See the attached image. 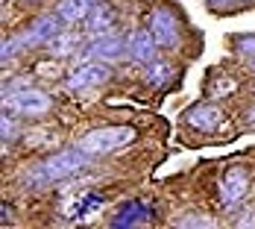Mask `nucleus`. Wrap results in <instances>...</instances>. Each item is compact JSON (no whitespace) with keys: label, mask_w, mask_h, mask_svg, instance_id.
Here are the masks:
<instances>
[{"label":"nucleus","mask_w":255,"mask_h":229,"mask_svg":"<svg viewBox=\"0 0 255 229\" xmlns=\"http://www.w3.org/2000/svg\"><path fill=\"white\" fill-rule=\"evenodd\" d=\"M56 35H59V18H56V15H41L26 32H18L12 41H3V62H9L21 47H41V44H50Z\"/></svg>","instance_id":"2"},{"label":"nucleus","mask_w":255,"mask_h":229,"mask_svg":"<svg viewBox=\"0 0 255 229\" xmlns=\"http://www.w3.org/2000/svg\"><path fill=\"white\" fill-rule=\"evenodd\" d=\"M15 138V124L9 121V112H3V141Z\"/></svg>","instance_id":"18"},{"label":"nucleus","mask_w":255,"mask_h":229,"mask_svg":"<svg viewBox=\"0 0 255 229\" xmlns=\"http://www.w3.org/2000/svg\"><path fill=\"white\" fill-rule=\"evenodd\" d=\"M176 227H214V221L205 218V215H182L176 221Z\"/></svg>","instance_id":"15"},{"label":"nucleus","mask_w":255,"mask_h":229,"mask_svg":"<svg viewBox=\"0 0 255 229\" xmlns=\"http://www.w3.org/2000/svg\"><path fill=\"white\" fill-rule=\"evenodd\" d=\"M94 6H97L94 0H59V18L68 24H77V21H85L91 15Z\"/></svg>","instance_id":"11"},{"label":"nucleus","mask_w":255,"mask_h":229,"mask_svg":"<svg viewBox=\"0 0 255 229\" xmlns=\"http://www.w3.org/2000/svg\"><path fill=\"white\" fill-rule=\"evenodd\" d=\"M238 224H241V227H255V209H247V215H244Z\"/></svg>","instance_id":"19"},{"label":"nucleus","mask_w":255,"mask_h":229,"mask_svg":"<svg viewBox=\"0 0 255 229\" xmlns=\"http://www.w3.org/2000/svg\"><path fill=\"white\" fill-rule=\"evenodd\" d=\"M127 50L129 56L135 59V62H153L155 56V38L150 29H138V32H132L127 41Z\"/></svg>","instance_id":"8"},{"label":"nucleus","mask_w":255,"mask_h":229,"mask_svg":"<svg viewBox=\"0 0 255 229\" xmlns=\"http://www.w3.org/2000/svg\"><path fill=\"white\" fill-rule=\"evenodd\" d=\"M238 50H241V53H247V56H255V35L238 38Z\"/></svg>","instance_id":"17"},{"label":"nucleus","mask_w":255,"mask_h":229,"mask_svg":"<svg viewBox=\"0 0 255 229\" xmlns=\"http://www.w3.org/2000/svg\"><path fill=\"white\" fill-rule=\"evenodd\" d=\"M106 79H109V68L106 65H97V62H88V65L77 68L74 74L68 76V88L71 91H88L94 85H103Z\"/></svg>","instance_id":"7"},{"label":"nucleus","mask_w":255,"mask_h":229,"mask_svg":"<svg viewBox=\"0 0 255 229\" xmlns=\"http://www.w3.org/2000/svg\"><path fill=\"white\" fill-rule=\"evenodd\" d=\"M247 191H250V174L244 168L226 171L223 179H220V206L226 212H235L238 206L247 200Z\"/></svg>","instance_id":"5"},{"label":"nucleus","mask_w":255,"mask_h":229,"mask_svg":"<svg viewBox=\"0 0 255 229\" xmlns=\"http://www.w3.org/2000/svg\"><path fill=\"white\" fill-rule=\"evenodd\" d=\"M135 141V129L132 127H100L91 129L79 138V147L88 150L91 156H106V153H118Z\"/></svg>","instance_id":"3"},{"label":"nucleus","mask_w":255,"mask_h":229,"mask_svg":"<svg viewBox=\"0 0 255 229\" xmlns=\"http://www.w3.org/2000/svg\"><path fill=\"white\" fill-rule=\"evenodd\" d=\"M170 65H161V62H153V68H150V74H147V79L153 82V85H164L167 79H170Z\"/></svg>","instance_id":"13"},{"label":"nucleus","mask_w":255,"mask_h":229,"mask_svg":"<svg viewBox=\"0 0 255 229\" xmlns=\"http://www.w3.org/2000/svg\"><path fill=\"white\" fill-rule=\"evenodd\" d=\"M188 124L197 129H203V132H211V129L220 127V121H223V112L217 109V106H194L188 115Z\"/></svg>","instance_id":"10"},{"label":"nucleus","mask_w":255,"mask_h":229,"mask_svg":"<svg viewBox=\"0 0 255 229\" xmlns=\"http://www.w3.org/2000/svg\"><path fill=\"white\" fill-rule=\"evenodd\" d=\"M214 9H235V6H244V3H255V0H208Z\"/></svg>","instance_id":"16"},{"label":"nucleus","mask_w":255,"mask_h":229,"mask_svg":"<svg viewBox=\"0 0 255 229\" xmlns=\"http://www.w3.org/2000/svg\"><path fill=\"white\" fill-rule=\"evenodd\" d=\"M253 121H255V109H253Z\"/></svg>","instance_id":"20"},{"label":"nucleus","mask_w":255,"mask_h":229,"mask_svg":"<svg viewBox=\"0 0 255 229\" xmlns=\"http://www.w3.org/2000/svg\"><path fill=\"white\" fill-rule=\"evenodd\" d=\"M88 165H91V153L82 150L77 144L74 150H59V153H53V156H47L44 162L32 165L24 174V185L41 188V185H50V182L74 177V174H79V171L88 168Z\"/></svg>","instance_id":"1"},{"label":"nucleus","mask_w":255,"mask_h":229,"mask_svg":"<svg viewBox=\"0 0 255 229\" xmlns=\"http://www.w3.org/2000/svg\"><path fill=\"white\" fill-rule=\"evenodd\" d=\"M50 44H53V50L59 53V56H65V53H71V47L77 44V35H71V32H59Z\"/></svg>","instance_id":"14"},{"label":"nucleus","mask_w":255,"mask_h":229,"mask_svg":"<svg viewBox=\"0 0 255 229\" xmlns=\"http://www.w3.org/2000/svg\"><path fill=\"white\" fill-rule=\"evenodd\" d=\"M112 21H115V15H112V9H109L106 3H97V6L91 9V15L85 18V24H88V32H91V35H103V32H109Z\"/></svg>","instance_id":"12"},{"label":"nucleus","mask_w":255,"mask_h":229,"mask_svg":"<svg viewBox=\"0 0 255 229\" xmlns=\"http://www.w3.org/2000/svg\"><path fill=\"white\" fill-rule=\"evenodd\" d=\"M150 32H153L155 44L158 47H173L179 41V24H176V15L170 9H155L150 15Z\"/></svg>","instance_id":"6"},{"label":"nucleus","mask_w":255,"mask_h":229,"mask_svg":"<svg viewBox=\"0 0 255 229\" xmlns=\"http://www.w3.org/2000/svg\"><path fill=\"white\" fill-rule=\"evenodd\" d=\"M6 103V112H15V115H26V118H38L44 112H50V97L44 91H35V88H21V91H12L3 97Z\"/></svg>","instance_id":"4"},{"label":"nucleus","mask_w":255,"mask_h":229,"mask_svg":"<svg viewBox=\"0 0 255 229\" xmlns=\"http://www.w3.org/2000/svg\"><path fill=\"white\" fill-rule=\"evenodd\" d=\"M121 50H124V41L115 32H103L85 47V56H91V59H118Z\"/></svg>","instance_id":"9"}]
</instances>
